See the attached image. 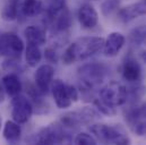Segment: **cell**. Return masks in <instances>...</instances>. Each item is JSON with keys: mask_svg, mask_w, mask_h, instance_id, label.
<instances>
[{"mask_svg": "<svg viewBox=\"0 0 146 145\" xmlns=\"http://www.w3.org/2000/svg\"><path fill=\"white\" fill-rule=\"evenodd\" d=\"M104 39L100 36H84L73 42L64 52L62 61L65 65H72L76 61H83L96 55L103 49Z\"/></svg>", "mask_w": 146, "mask_h": 145, "instance_id": "cell-1", "label": "cell"}, {"mask_svg": "<svg viewBox=\"0 0 146 145\" xmlns=\"http://www.w3.org/2000/svg\"><path fill=\"white\" fill-rule=\"evenodd\" d=\"M90 132L96 140L106 144H130V140L121 125L94 124L90 126Z\"/></svg>", "mask_w": 146, "mask_h": 145, "instance_id": "cell-2", "label": "cell"}, {"mask_svg": "<svg viewBox=\"0 0 146 145\" xmlns=\"http://www.w3.org/2000/svg\"><path fill=\"white\" fill-rule=\"evenodd\" d=\"M107 75V68L99 63L86 64L78 68L80 91H91L103 82Z\"/></svg>", "mask_w": 146, "mask_h": 145, "instance_id": "cell-3", "label": "cell"}, {"mask_svg": "<svg viewBox=\"0 0 146 145\" xmlns=\"http://www.w3.org/2000/svg\"><path fill=\"white\" fill-rule=\"evenodd\" d=\"M67 136L68 135L65 133V128L61 124H51L40 129L37 134L29 140V142L35 144H61L70 142Z\"/></svg>", "mask_w": 146, "mask_h": 145, "instance_id": "cell-4", "label": "cell"}, {"mask_svg": "<svg viewBox=\"0 0 146 145\" xmlns=\"http://www.w3.org/2000/svg\"><path fill=\"white\" fill-rule=\"evenodd\" d=\"M127 87L118 82H110L100 91V99L113 108L127 103Z\"/></svg>", "mask_w": 146, "mask_h": 145, "instance_id": "cell-5", "label": "cell"}, {"mask_svg": "<svg viewBox=\"0 0 146 145\" xmlns=\"http://www.w3.org/2000/svg\"><path fill=\"white\" fill-rule=\"evenodd\" d=\"M24 50L22 39L14 32L0 34V56L8 58H18Z\"/></svg>", "mask_w": 146, "mask_h": 145, "instance_id": "cell-6", "label": "cell"}, {"mask_svg": "<svg viewBox=\"0 0 146 145\" xmlns=\"http://www.w3.org/2000/svg\"><path fill=\"white\" fill-rule=\"evenodd\" d=\"M96 117H98V112L94 109L86 107L79 111L67 112L62 114L60 118V124L64 126L65 129L66 128L75 129L84 124H88L93 118H96Z\"/></svg>", "mask_w": 146, "mask_h": 145, "instance_id": "cell-7", "label": "cell"}, {"mask_svg": "<svg viewBox=\"0 0 146 145\" xmlns=\"http://www.w3.org/2000/svg\"><path fill=\"white\" fill-rule=\"evenodd\" d=\"M33 114V104L24 95H16L11 99V117L13 120L21 124H26Z\"/></svg>", "mask_w": 146, "mask_h": 145, "instance_id": "cell-8", "label": "cell"}, {"mask_svg": "<svg viewBox=\"0 0 146 145\" xmlns=\"http://www.w3.org/2000/svg\"><path fill=\"white\" fill-rule=\"evenodd\" d=\"M53 76H54V69L49 64L41 65L36 69V72L34 74V80H35L37 90L42 94H46L50 91Z\"/></svg>", "mask_w": 146, "mask_h": 145, "instance_id": "cell-9", "label": "cell"}, {"mask_svg": "<svg viewBox=\"0 0 146 145\" xmlns=\"http://www.w3.org/2000/svg\"><path fill=\"white\" fill-rule=\"evenodd\" d=\"M67 84L64 83V80L61 79H54L51 83V92H52V96L53 100L57 104V107L59 109H66L69 108L72 106V100L69 99L68 94H67Z\"/></svg>", "mask_w": 146, "mask_h": 145, "instance_id": "cell-10", "label": "cell"}, {"mask_svg": "<svg viewBox=\"0 0 146 145\" xmlns=\"http://www.w3.org/2000/svg\"><path fill=\"white\" fill-rule=\"evenodd\" d=\"M78 21L83 29H94L99 23V14L91 3H83L78 9Z\"/></svg>", "mask_w": 146, "mask_h": 145, "instance_id": "cell-11", "label": "cell"}, {"mask_svg": "<svg viewBox=\"0 0 146 145\" xmlns=\"http://www.w3.org/2000/svg\"><path fill=\"white\" fill-rule=\"evenodd\" d=\"M121 74L125 80L130 83H136L142 77V68L138 61L133 57L128 56L125 58L121 67Z\"/></svg>", "mask_w": 146, "mask_h": 145, "instance_id": "cell-12", "label": "cell"}, {"mask_svg": "<svg viewBox=\"0 0 146 145\" xmlns=\"http://www.w3.org/2000/svg\"><path fill=\"white\" fill-rule=\"evenodd\" d=\"M146 14V5L143 2V0L136 2V3H131L128 5L121 9H119L118 11V17L121 22L123 23H129L131 21H134L135 18L143 16Z\"/></svg>", "mask_w": 146, "mask_h": 145, "instance_id": "cell-13", "label": "cell"}, {"mask_svg": "<svg viewBox=\"0 0 146 145\" xmlns=\"http://www.w3.org/2000/svg\"><path fill=\"white\" fill-rule=\"evenodd\" d=\"M126 42V39L123 34L119 32H112L107 36L104 40V45H103V52L104 56L107 57H115L120 50L122 49L123 44Z\"/></svg>", "mask_w": 146, "mask_h": 145, "instance_id": "cell-14", "label": "cell"}, {"mask_svg": "<svg viewBox=\"0 0 146 145\" xmlns=\"http://www.w3.org/2000/svg\"><path fill=\"white\" fill-rule=\"evenodd\" d=\"M1 83H2V86H3L6 94L11 96V98L18 95L22 91L21 79L15 72H9V74L5 75L1 79Z\"/></svg>", "mask_w": 146, "mask_h": 145, "instance_id": "cell-15", "label": "cell"}, {"mask_svg": "<svg viewBox=\"0 0 146 145\" xmlns=\"http://www.w3.org/2000/svg\"><path fill=\"white\" fill-rule=\"evenodd\" d=\"M44 10L41 0H23L19 5V16L34 17L42 14Z\"/></svg>", "mask_w": 146, "mask_h": 145, "instance_id": "cell-16", "label": "cell"}, {"mask_svg": "<svg viewBox=\"0 0 146 145\" xmlns=\"http://www.w3.org/2000/svg\"><path fill=\"white\" fill-rule=\"evenodd\" d=\"M3 138L9 143V144H16L19 142L21 136H22V129L18 122L15 120H8L6 121L2 130Z\"/></svg>", "mask_w": 146, "mask_h": 145, "instance_id": "cell-17", "label": "cell"}, {"mask_svg": "<svg viewBox=\"0 0 146 145\" xmlns=\"http://www.w3.org/2000/svg\"><path fill=\"white\" fill-rule=\"evenodd\" d=\"M24 35L27 40V43H33L36 45H42L46 41L45 31L38 26H34V25L27 26L24 30Z\"/></svg>", "mask_w": 146, "mask_h": 145, "instance_id": "cell-18", "label": "cell"}, {"mask_svg": "<svg viewBox=\"0 0 146 145\" xmlns=\"http://www.w3.org/2000/svg\"><path fill=\"white\" fill-rule=\"evenodd\" d=\"M21 0H8L1 10V18L6 22H13L19 17Z\"/></svg>", "mask_w": 146, "mask_h": 145, "instance_id": "cell-19", "label": "cell"}, {"mask_svg": "<svg viewBox=\"0 0 146 145\" xmlns=\"http://www.w3.org/2000/svg\"><path fill=\"white\" fill-rule=\"evenodd\" d=\"M51 24H53L54 30L58 32L66 31L72 26V16H70V13L66 9V7L56 16V18Z\"/></svg>", "mask_w": 146, "mask_h": 145, "instance_id": "cell-20", "label": "cell"}, {"mask_svg": "<svg viewBox=\"0 0 146 145\" xmlns=\"http://www.w3.org/2000/svg\"><path fill=\"white\" fill-rule=\"evenodd\" d=\"M25 59L30 67H36L42 59V52L40 50V45L27 43L25 49Z\"/></svg>", "mask_w": 146, "mask_h": 145, "instance_id": "cell-21", "label": "cell"}, {"mask_svg": "<svg viewBox=\"0 0 146 145\" xmlns=\"http://www.w3.org/2000/svg\"><path fill=\"white\" fill-rule=\"evenodd\" d=\"M66 7L65 0H48V5L45 7V19L49 23H52L56 16Z\"/></svg>", "mask_w": 146, "mask_h": 145, "instance_id": "cell-22", "label": "cell"}, {"mask_svg": "<svg viewBox=\"0 0 146 145\" xmlns=\"http://www.w3.org/2000/svg\"><path fill=\"white\" fill-rule=\"evenodd\" d=\"M130 41L135 45H145L146 44V26H139L131 31Z\"/></svg>", "mask_w": 146, "mask_h": 145, "instance_id": "cell-23", "label": "cell"}, {"mask_svg": "<svg viewBox=\"0 0 146 145\" xmlns=\"http://www.w3.org/2000/svg\"><path fill=\"white\" fill-rule=\"evenodd\" d=\"M94 106H95V109L102 114H106V116H114V114H117V108H113L109 104H107L100 98L94 100Z\"/></svg>", "mask_w": 146, "mask_h": 145, "instance_id": "cell-24", "label": "cell"}, {"mask_svg": "<svg viewBox=\"0 0 146 145\" xmlns=\"http://www.w3.org/2000/svg\"><path fill=\"white\" fill-rule=\"evenodd\" d=\"M74 143L78 145H95L96 144V138L88 133H79L75 140Z\"/></svg>", "mask_w": 146, "mask_h": 145, "instance_id": "cell-25", "label": "cell"}, {"mask_svg": "<svg viewBox=\"0 0 146 145\" xmlns=\"http://www.w3.org/2000/svg\"><path fill=\"white\" fill-rule=\"evenodd\" d=\"M118 6H119L118 0H106L101 5V11L104 16H109L118 8Z\"/></svg>", "mask_w": 146, "mask_h": 145, "instance_id": "cell-26", "label": "cell"}, {"mask_svg": "<svg viewBox=\"0 0 146 145\" xmlns=\"http://www.w3.org/2000/svg\"><path fill=\"white\" fill-rule=\"evenodd\" d=\"M44 57H45V60L48 63H51V64H57L58 63V55H57L56 50L52 49V48H46L45 49Z\"/></svg>", "mask_w": 146, "mask_h": 145, "instance_id": "cell-27", "label": "cell"}, {"mask_svg": "<svg viewBox=\"0 0 146 145\" xmlns=\"http://www.w3.org/2000/svg\"><path fill=\"white\" fill-rule=\"evenodd\" d=\"M66 86H67V94H68L69 99L72 100V102H76V101H78V98H79L78 90H77L75 86L69 85V84H67Z\"/></svg>", "mask_w": 146, "mask_h": 145, "instance_id": "cell-28", "label": "cell"}, {"mask_svg": "<svg viewBox=\"0 0 146 145\" xmlns=\"http://www.w3.org/2000/svg\"><path fill=\"white\" fill-rule=\"evenodd\" d=\"M1 122H2V120H1V117H0V128H1V126H2V125H1Z\"/></svg>", "mask_w": 146, "mask_h": 145, "instance_id": "cell-29", "label": "cell"}, {"mask_svg": "<svg viewBox=\"0 0 146 145\" xmlns=\"http://www.w3.org/2000/svg\"><path fill=\"white\" fill-rule=\"evenodd\" d=\"M143 2H144V3L146 5V0H143Z\"/></svg>", "mask_w": 146, "mask_h": 145, "instance_id": "cell-30", "label": "cell"}, {"mask_svg": "<svg viewBox=\"0 0 146 145\" xmlns=\"http://www.w3.org/2000/svg\"><path fill=\"white\" fill-rule=\"evenodd\" d=\"M0 84H1V82H0Z\"/></svg>", "mask_w": 146, "mask_h": 145, "instance_id": "cell-31", "label": "cell"}]
</instances>
